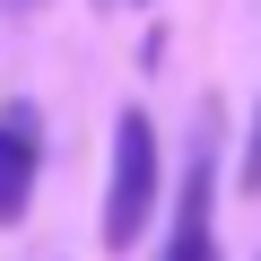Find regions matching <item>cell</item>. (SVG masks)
<instances>
[{"instance_id": "2", "label": "cell", "mask_w": 261, "mask_h": 261, "mask_svg": "<svg viewBox=\"0 0 261 261\" xmlns=\"http://www.w3.org/2000/svg\"><path fill=\"white\" fill-rule=\"evenodd\" d=\"M157 261H218V122H200V140L183 157V192H174Z\"/></svg>"}, {"instance_id": "3", "label": "cell", "mask_w": 261, "mask_h": 261, "mask_svg": "<svg viewBox=\"0 0 261 261\" xmlns=\"http://www.w3.org/2000/svg\"><path fill=\"white\" fill-rule=\"evenodd\" d=\"M44 183V113L35 105H0V226H18Z\"/></svg>"}, {"instance_id": "1", "label": "cell", "mask_w": 261, "mask_h": 261, "mask_svg": "<svg viewBox=\"0 0 261 261\" xmlns=\"http://www.w3.org/2000/svg\"><path fill=\"white\" fill-rule=\"evenodd\" d=\"M166 209V148H157V122L140 105L113 113V148H105V209H96V235L105 252H140L148 218Z\"/></svg>"}, {"instance_id": "4", "label": "cell", "mask_w": 261, "mask_h": 261, "mask_svg": "<svg viewBox=\"0 0 261 261\" xmlns=\"http://www.w3.org/2000/svg\"><path fill=\"white\" fill-rule=\"evenodd\" d=\"M235 192H261V96H252V130H244V157H235Z\"/></svg>"}, {"instance_id": "5", "label": "cell", "mask_w": 261, "mask_h": 261, "mask_svg": "<svg viewBox=\"0 0 261 261\" xmlns=\"http://www.w3.org/2000/svg\"><path fill=\"white\" fill-rule=\"evenodd\" d=\"M96 9H113V0H96Z\"/></svg>"}]
</instances>
